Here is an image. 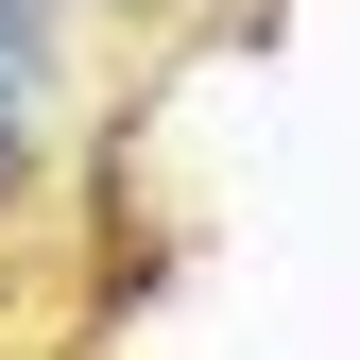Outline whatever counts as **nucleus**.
Returning a JSON list of instances; mask_svg holds the SVG:
<instances>
[{
    "mask_svg": "<svg viewBox=\"0 0 360 360\" xmlns=\"http://www.w3.org/2000/svg\"><path fill=\"white\" fill-rule=\"evenodd\" d=\"M18 172H34V120H0V189H18Z\"/></svg>",
    "mask_w": 360,
    "mask_h": 360,
    "instance_id": "nucleus-1",
    "label": "nucleus"
}]
</instances>
